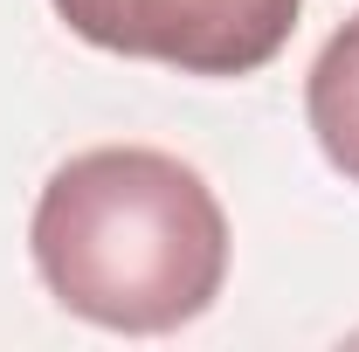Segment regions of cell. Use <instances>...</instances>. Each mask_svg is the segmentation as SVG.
<instances>
[{"label": "cell", "instance_id": "obj_2", "mask_svg": "<svg viewBox=\"0 0 359 352\" xmlns=\"http://www.w3.org/2000/svg\"><path fill=\"white\" fill-rule=\"evenodd\" d=\"M69 35L180 76H256L283 55L304 0H55Z\"/></svg>", "mask_w": 359, "mask_h": 352}, {"label": "cell", "instance_id": "obj_3", "mask_svg": "<svg viewBox=\"0 0 359 352\" xmlns=\"http://www.w3.org/2000/svg\"><path fill=\"white\" fill-rule=\"evenodd\" d=\"M304 118H311L318 152L359 187V14L318 48L304 76Z\"/></svg>", "mask_w": 359, "mask_h": 352}, {"label": "cell", "instance_id": "obj_1", "mask_svg": "<svg viewBox=\"0 0 359 352\" xmlns=\"http://www.w3.org/2000/svg\"><path fill=\"white\" fill-rule=\"evenodd\" d=\"M35 276L104 332H180L228 283V215L173 152L97 145L48 173L28 221Z\"/></svg>", "mask_w": 359, "mask_h": 352}]
</instances>
